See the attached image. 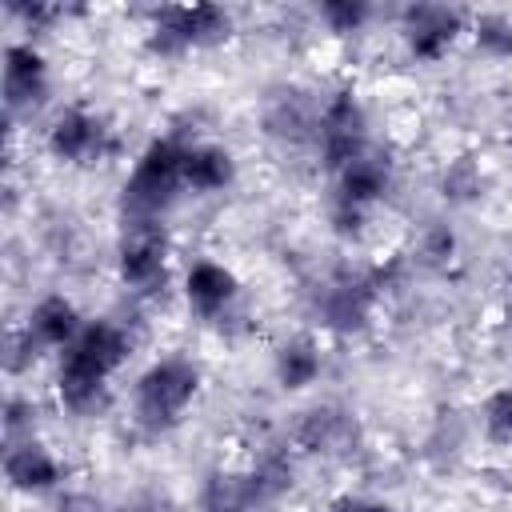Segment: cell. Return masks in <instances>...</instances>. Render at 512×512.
<instances>
[{"mask_svg":"<svg viewBox=\"0 0 512 512\" xmlns=\"http://www.w3.org/2000/svg\"><path fill=\"white\" fill-rule=\"evenodd\" d=\"M336 180H340V204L364 208L376 196H384V188H388V156H380L376 148L364 144L348 164L336 168Z\"/></svg>","mask_w":512,"mask_h":512,"instance_id":"8fae6325","label":"cell"},{"mask_svg":"<svg viewBox=\"0 0 512 512\" xmlns=\"http://www.w3.org/2000/svg\"><path fill=\"white\" fill-rule=\"evenodd\" d=\"M476 40H480V48H488L496 56H508L512 52V20H504V16H480L476 20Z\"/></svg>","mask_w":512,"mask_h":512,"instance_id":"d6986e66","label":"cell"},{"mask_svg":"<svg viewBox=\"0 0 512 512\" xmlns=\"http://www.w3.org/2000/svg\"><path fill=\"white\" fill-rule=\"evenodd\" d=\"M80 316H76V308H72V300H64V296H48V300H40L36 308H32V316H28V340H36L40 348H68L72 340H76V332H80V324H76Z\"/></svg>","mask_w":512,"mask_h":512,"instance_id":"5bb4252c","label":"cell"},{"mask_svg":"<svg viewBox=\"0 0 512 512\" xmlns=\"http://www.w3.org/2000/svg\"><path fill=\"white\" fill-rule=\"evenodd\" d=\"M320 16H324L336 32H356V28L368 20V4H360V0H332V4L320 8Z\"/></svg>","mask_w":512,"mask_h":512,"instance_id":"ffe728a7","label":"cell"},{"mask_svg":"<svg viewBox=\"0 0 512 512\" xmlns=\"http://www.w3.org/2000/svg\"><path fill=\"white\" fill-rule=\"evenodd\" d=\"M316 372H320V352H316L312 340H288V344L280 348V356H276V376H280L284 388H304V384L316 380Z\"/></svg>","mask_w":512,"mask_h":512,"instance_id":"ac0fdd59","label":"cell"},{"mask_svg":"<svg viewBox=\"0 0 512 512\" xmlns=\"http://www.w3.org/2000/svg\"><path fill=\"white\" fill-rule=\"evenodd\" d=\"M232 28L228 12L216 4H180V8H164L156 16L152 28V48L160 52H184V48H204L224 40Z\"/></svg>","mask_w":512,"mask_h":512,"instance_id":"277c9868","label":"cell"},{"mask_svg":"<svg viewBox=\"0 0 512 512\" xmlns=\"http://www.w3.org/2000/svg\"><path fill=\"white\" fill-rule=\"evenodd\" d=\"M372 296H376V284L364 280V276H344L336 284H328L324 292V320L340 332H352L368 320V308H372Z\"/></svg>","mask_w":512,"mask_h":512,"instance_id":"7c38bea8","label":"cell"},{"mask_svg":"<svg viewBox=\"0 0 512 512\" xmlns=\"http://www.w3.org/2000/svg\"><path fill=\"white\" fill-rule=\"evenodd\" d=\"M236 296V276L216 260H196L188 272V304L204 316L220 312Z\"/></svg>","mask_w":512,"mask_h":512,"instance_id":"9a60e30c","label":"cell"},{"mask_svg":"<svg viewBox=\"0 0 512 512\" xmlns=\"http://www.w3.org/2000/svg\"><path fill=\"white\" fill-rule=\"evenodd\" d=\"M320 148L328 168L348 164L364 148V112L352 92H340L324 112H320Z\"/></svg>","mask_w":512,"mask_h":512,"instance_id":"5b68a950","label":"cell"},{"mask_svg":"<svg viewBox=\"0 0 512 512\" xmlns=\"http://www.w3.org/2000/svg\"><path fill=\"white\" fill-rule=\"evenodd\" d=\"M48 92V64L36 48L28 44H12L4 52V104L8 112L20 108H36Z\"/></svg>","mask_w":512,"mask_h":512,"instance_id":"9c48e42d","label":"cell"},{"mask_svg":"<svg viewBox=\"0 0 512 512\" xmlns=\"http://www.w3.org/2000/svg\"><path fill=\"white\" fill-rule=\"evenodd\" d=\"M200 372L188 360H160L152 364L136 384V416L144 428H168L180 420L188 400L196 396Z\"/></svg>","mask_w":512,"mask_h":512,"instance_id":"3957f363","label":"cell"},{"mask_svg":"<svg viewBox=\"0 0 512 512\" xmlns=\"http://www.w3.org/2000/svg\"><path fill=\"white\" fill-rule=\"evenodd\" d=\"M128 356V336L108 324V320H92L76 332V340L64 348V360H60V400L64 408L72 412H88L100 404V392H104V380L124 364Z\"/></svg>","mask_w":512,"mask_h":512,"instance_id":"6da1fadb","label":"cell"},{"mask_svg":"<svg viewBox=\"0 0 512 512\" xmlns=\"http://www.w3.org/2000/svg\"><path fill=\"white\" fill-rule=\"evenodd\" d=\"M120 276L132 288L164 284V232L156 228V220H140L128 228L120 244Z\"/></svg>","mask_w":512,"mask_h":512,"instance_id":"52a82bcc","label":"cell"},{"mask_svg":"<svg viewBox=\"0 0 512 512\" xmlns=\"http://www.w3.org/2000/svg\"><path fill=\"white\" fill-rule=\"evenodd\" d=\"M476 184H480V176H476L472 160H456V164L444 172V192H452V196H472Z\"/></svg>","mask_w":512,"mask_h":512,"instance_id":"44dd1931","label":"cell"},{"mask_svg":"<svg viewBox=\"0 0 512 512\" xmlns=\"http://www.w3.org/2000/svg\"><path fill=\"white\" fill-rule=\"evenodd\" d=\"M332 512H392V508L372 504V500H340V504H332Z\"/></svg>","mask_w":512,"mask_h":512,"instance_id":"7402d4cb","label":"cell"},{"mask_svg":"<svg viewBox=\"0 0 512 512\" xmlns=\"http://www.w3.org/2000/svg\"><path fill=\"white\" fill-rule=\"evenodd\" d=\"M48 148H52L60 160L92 164V160H100V156L112 148V136H108V128H104L92 112H84V108H68V112L52 124V132H48Z\"/></svg>","mask_w":512,"mask_h":512,"instance_id":"8992f818","label":"cell"},{"mask_svg":"<svg viewBox=\"0 0 512 512\" xmlns=\"http://www.w3.org/2000/svg\"><path fill=\"white\" fill-rule=\"evenodd\" d=\"M404 32H408L412 56L440 60L452 48L456 32H460V12L444 8V4H416V8L404 12Z\"/></svg>","mask_w":512,"mask_h":512,"instance_id":"ba28073f","label":"cell"},{"mask_svg":"<svg viewBox=\"0 0 512 512\" xmlns=\"http://www.w3.org/2000/svg\"><path fill=\"white\" fill-rule=\"evenodd\" d=\"M4 476L12 488H24V492H40V488H52L56 476H60V464L52 460V452L36 440H24V444H12L8 456H4Z\"/></svg>","mask_w":512,"mask_h":512,"instance_id":"4fadbf2b","label":"cell"},{"mask_svg":"<svg viewBox=\"0 0 512 512\" xmlns=\"http://www.w3.org/2000/svg\"><path fill=\"white\" fill-rule=\"evenodd\" d=\"M276 488L280 480L264 472H216L204 488V508L208 512H256V504Z\"/></svg>","mask_w":512,"mask_h":512,"instance_id":"30bf717a","label":"cell"},{"mask_svg":"<svg viewBox=\"0 0 512 512\" xmlns=\"http://www.w3.org/2000/svg\"><path fill=\"white\" fill-rule=\"evenodd\" d=\"M348 436H352V424H348V416L336 412V408H316V412H308L304 424H300V440H304V448H312V452L340 448Z\"/></svg>","mask_w":512,"mask_h":512,"instance_id":"e0dca14e","label":"cell"},{"mask_svg":"<svg viewBox=\"0 0 512 512\" xmlns=\"http://www.w3.org/2000/svg\"><path fill=\"white\" fill-rule=\"evenodd\" d=\"M184 152H188V144L156 140L136 160L128 184H124V212L132 216V224L156 220V212L176 200V192L184 188Z\"/></svg>","mask_w":512,"mask_h":512,"instance_id":"7a4b0ae2","label":"cell"},{"mask_svg":"<svg viewBox=\"0 0 512 512\" xmlns=\"http://www.w3.org/2000/svg\"><path fill=\"white\" fill-rule=\"evenodd\" d=\"M232 156L216 144H192L184 152V188L192 192H220L224 184H232Z\"/></svg>","mask_w":512,"mask_h":512,"instance_id":"2e32d148","label":"cell"}]
</instances>
